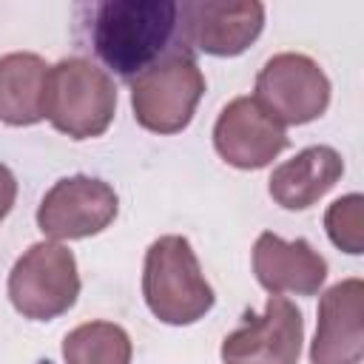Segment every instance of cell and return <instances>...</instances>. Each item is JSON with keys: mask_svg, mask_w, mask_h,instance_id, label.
I'll use <instances>...</instances> for the list:
<instances>
[{"mask_svg": "<svg viewBox=\"0 0 364 364\" xmlns=\"http://www.w3.org/2000/svg\"><path fill=\"white\" fill-rule=\"evenodd\" d=\"M77 34L97 63L125 82H134L162 57L188 48L176 0L82 3L77 6Z\"/></svg>", "mask_w": 364, "mask_h": 364, "instance_id": "obj_1", "label": "cell"}, {"mask_svg": "<svg viewBox=\"0 0 364 364\" xmlns=\"http://www.w3.org/2000/svg\"><path fill=\"white\" fill-rule=\"evenodd\" d=\"M142 296L162 324H193L216 301L199 259L185 236L168 233L148 245L142 267Z\"/></svg>", "mask_w": 364, "mask_h": 364, "instance_id": "obj_2", "label": "cell"}, {"mask_svg": "<svg viewBox=\"0 0 364 364\" xmlns=\"http://www.w3.org/2000/svg\"><path fill=\"white\" fill-rule=\"evenodd\" d=\"M117 111L111 74L88 57H63L48 68L46 119L71 139H94L108 131Z\"/></svg>", "mask_w": 364, "mask_h": 364, "instance_id": "obj_3", "label": "cell"}, {"mask_svg": "<svg viewBox=\"0 0 364 364\" xmlns=\"http://www.w3.org/2000/svg\"><path fill=\"white\" fill-rule=\"evenodd\" d=\"M202 94L205 74L196 65L193 51L179 48L131 82L134 119L154 134H179L191 125Z\"/></svg>", "mask_w": 364, "mask_h": 364, "instance_id": "obj_4", "label": "cell"}, {"mask_svg": "<svg viewBox=\"0 0 364 364\" xmlns=\"http://www.w3.org/2000/svg\"><path fill=\"white\" fill-rule=\"evenodd\" d=\"M80 270L74 253L60 242H34L9 273V299L23 318L51 321L74 307Z\"/></svg>", "mask_w": 364, "mask_h": 364, "instance_id": "obj_5", "label": "cell"}, {"mask_svg": "<svg viewBox=\"0 0 364 364\" xmlns=\"http://www.w3.org/2000/svg\"><path fill=\"white\" fill-rule=\"evenodd\" d=\"M253 100L282 125H307L327 111L330 80L313 57L282 51L259 68Z\"/></svg>", "mask_w": 364, "mask_h": 364, "instance_id": "obj_6", "label": "cell"}, {"mask_svg": "<svg viewBox=\"0 0 364 364\" xmlns=\"http://www.w3.org/2000/svg\"><path fill=\"white\" fill-rule=\"evenodd\" d=\"M119 210L117 191L85 173L57 179L37 208V228L51 242L63 239H85L105 230Z\"/></svg>", "mask_w": 364, "mask_h": 364, "instance_id": "obj_7", "label": "cell"}, {"mask_svg": "<svg viewBox=\"0 0 364 364\" xmlns=\"http://www.w3.org/2000/svg\"><path fill=\"white\" fill-rule=\"evenodd\" d=\"M301 341V310L284 296H270L262 316L245 313V321L225 336L219 355L222 364H299Z\"/></svg>", "mask_w": 364, "mask_h": 364, "instance_id": "obj_8", "label": "cell"}, {"mask_svg": "<svg viewBox=\"0 0 364 364\" xmlns=\"http://www.w3.org/2000/svg\"><path fill=\"white\" fill-rule=\"evenodd\" d=\"M179 23L191 51L236 57L262 34L264 6L259 0H182Z\"/></svg>", "mask_w": 364, "mask_h": 364, "instance_id": "obj_9", "label": "cell"}, {"mask_svg": "<svg viewBox=\"0 0 364 364\" xmlns=\"http://www.w3.org/2000/svg\"><path fill=\"white\" fill-rule=\"evenodd\" d=\"M287 131L279 119H273L253 97L230 100L213 125V148L216 154L242 171L267 168L284 148Z\"/></svg>", "mask_w": 364, "mask_h": 364, "instance_id": "obj_10", "label": "cell"}, {"mask_svg": "<svg viewBox=\"0 0 364 364\" xmlns=\"http://www.w3.org/2000/svg\"><path fill=\"white\" fill-rule=\"evenodd\" d=\"M364 358V282L344 279L318 299L310 364H361Z\"/></svg>", "mask_w": 364, "mask_h": 364, "instance_id": "obj_11", "label": "cell"}, {"mask_svg": "<svg viewBox=\"0 0 364 364\" xmlns=\"http://www.w3.org/2000/svg\"><path fill=\"white\" fill-rule=\"evenodd\" d=\"M253 276L273 296H316L327 279V259L307 239L284 242L264 230L253 245Z\"/></svg>", "mask_w": 364, "mask_h": 364, "instance_id": "obj_12", "label": "cell"}, {"mask_svg": "<svg viewBox=\"0 0 364 364\" xmlns=\"http://www.w3.org/2000/svg\"><path fill=\"white\" fill-rule=\"evenodd\" d=\"M344 173V159L333 145H310L293 159L273 168L267 191L284 210H304L316 205Z\"/></svg>", "mask_w": 364, "mask_h": 364, "instance_id": "obj_13", "label": "cell"}, {"mask_svg": "<svg viewBox=\"0 0 364 364\" xmlns=\"http://www.w3.org/2000/svg\"><path fill=\"white\" fill-rule=\"evenodd\" d=\"M48 63L34 51H11L0 57V122L34 125L46 119Z\"/></svg>", "mask_w": 364, "mask_h": 364, "instance_id": "obj_14", "label": "cell"}, {"mask_svg": "<svg viewBox=\"0 0 364 364\" xmlns=\"http://www.w3.org/2000/svg\"><path fill=\"white\" fill-rule=\"evenodd\" d=\"M134 344L114 321H85L63 338L65 364H131Z\"/></svg>", "mask_w": 364, "mask_h": 364, "instance_id": "obj_15", "label": "cell"}, {"mask_svg": "<svg viewBox=\"0 0 364 364\" xmlns=\"http://www.w3.org/2000/svg\"><path fill=\"white\" fill-rule=\"evenodd\" d=\"M324 228L338 250L358 256L364 250V196L347 193L336 199L324 213Z\"/></svg>", "mask_w": 364, "mask_h": 364, "instance_id": "obj_16", "label": "cell"}, {"mask_svg": "<svg viewBox=\"0 0 364 364\" xmlns=\"http://www.w3.org/2000/svg\"><path fill=\"white\" fill-rule=\"evenodd\" d=\"M14 199H17V179H14L11 168L0 162V219L9 216Z\"/></svg>", "mask_w": 364, "mask_h": 364, "instance_id": "obj_17", "label": "cell"}]
</instances>
